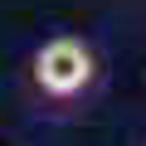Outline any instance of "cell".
Masks as SVG:
<instances>
[{"mask_svg": "<svg viewBox=\"0 0 146 146\" xmlns=\"http://www.w3.org/2000/svg\"><path fill=\"white\" fill-rule=\"evenodd\" d=\"M98 83V58L83 39H73V34H54L34 49L29 58V88L39 102L49 107H73V102H83Z\"/></svg>", "mask_w": 146, "mask_h": 146, "instance_id": "obj_1", "label": "cell"}]
</instances>
